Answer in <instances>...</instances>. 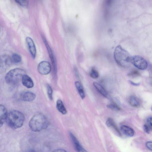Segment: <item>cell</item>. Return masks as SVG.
<instances>
[{"mask_svg": "<svg viewBox=\"0 0 152 152\" xmlns=\"http://www.w3.org/2000/svg\"><path fill=\"white\" fill-rule=\"evenodd\" d=\"M18 4L22 6H24L26 5L27 0H15Z\"/></svg>", "mask_w": 152, "mask_h": 152, "instance_id": "24", "label": "cell"}, {"mask_svg": "<svg viewBox=\"0 0 152 152\" xmlns=\"http://www.w3.org/2000/svg\"><path fill=\"white\" fill-rule=\"evenodd\" d=\"M56 107L58 110L62 114H66L67 112L66 109L64 106L62 101L60 99L56 102Z\"/></svg>", "mask_w": 152, "mask_h": 152, "instance_id": "16", "label": "cell"}, {"mask_svg": "<svg viewBox=\"0 0 152 152\" xmlns=\"http://www.w3.org/2000/svg\"><path fill=\"white\" fill-rule=\"evenodd\" d=\"M114 56L115 61L119 66L124 68L129 66L132 56L127 51L120 45H118L115 48Z\"/></svg>", "mask_w": 152, "mask_h": 152, "instance_id": "1", "label": "cell"}, {"mask_svg": "<svg viewBox=\"0 0 152 152\" xmlns=\"http://www.w3.org/2000/svg\"><path fill=\"white\" fill-rule=\"evenodd\" d=\"M12 61L11 58L6 54L0 56V73H4L11 65Z\"/></svg>", "mask_w": 152, "mask_h": 152, "instance_id": "6", "label": "cell"}, {"mask_svg": "<svg viewBox=\"0 0 152 152\" xmlns=\"http://www.w3.org/2000/svg\"><path fill=\"white\" fill-rule=\"evenodd\" d=\"M75 84L80 97L82 99H84L85 98V95L81 84L78 81H76Z\"/></svg>", "mask_w": 152, "mask_h": 152, "instance_id": "18", "label": "cell"}, {"mask_svg": "<svg viewBox=\"0 0 152 152\" xmlns=\"http://www.w3.org/2000/svg\"><path fill=\"white\" fill-rule=\"evenodd\" d=\"M11 58L12 62L15 63H19L21 60V56L18 54L16 53L12 54Z\"/></svg>", "mask_w": 152, "mask_h": 152, "instance_id": "20", "label": "cell"}, {"mask_svg": "<svg viewBox=\"0 0 152 152\" xmlns=\"http://www.w3.org/2000/svg\"><path fill=\"white\" fill-rule=\"evenodd\" d=\"M42 39L44 42L47 48V49L48 50V52L50 59L51 60L52 63L54 67V69L56 70V61L53 52L50 48L48 45L46 40L45 37H42Z\"/></svg>", "mask_w": 152, "mask_h": 152, "instance_id": "15", "label": "cell"}, {"mask_svg": "<svg viewBox=\"0 0 152 152\" xmlns=\"http://www.w3.org/2000/svg\"><path fill=\"white\" fill-rule=\"evenodd\" d=\"M7 120L10 127L17 129L21 127L25 120L23 114L17 110H13L8 114Z\"/></svg>", "mask_w": 152, "mask_h": 152, "instance_id": "3", "label": "cell"}, {"mask_svg": "<svg viewBox=\"0 0 152 152\" xmlns=\"http://www.w3.org/2000/svg\"><path fill=\"white\" fill-rule=\"evenodd\" d=\"M48 122L46 117L42 114L37 113L34 115L29 123L31 129L34 132H38L47 128Z\"/></svg>", "mask_w": 152, "mask_h": 152, "instance_id": "2", "label": "cell"}, {"mask_svg": "<svg viewBox=\"0 0 152 152\" xmlns=\"http://www.w3.org/2000/svg\"><path fill=\"white\" fill-rule=\"evenodd\" d=\"M36 95L34 94L31 92L27 91L23 93L20 98L24 101L30 102L33 101Z\"/></svg>", "mask_w": 152, "mask_h": 152, "instance_id": "13", "label": "cell"}, {"mask_svg": "<svg viewBox=\"0 0 152 152\" xmlns=\"http://www.w3.org/2000/svg\"><path fill=\"white\" fill-rule=\"evenodd\" d=\"M112 0H105V4L106 6H109L111 4Z\"/></svg>", "mask_w": 152, "mask_h": 152, "instance_id": "28", "label": "cell"}, {"mask_svg": "<svg viewBox=\"0 0 152 152\" xmlns=\"http://www.w3.org/2000/svg\"><path fill=\"white\" fill-rule=\"evenodd\" d=\"M108 108L115 111H120L121 110V107L117 104H110L107 105Z\"/></svg>", "mask_w": 152, "mask_h": 152, "instance_id": "21", "label": "cell"}, {"mask_svg": "<svg viewBox=\"0 0 152 152\" xmlns=\"http://www.w3.org/2000/svg\"><path fill=\"white\" fill-rule=\"evenodd\" d=\"M90 75L92 78L96 79L98 77L99 74L96 70L93 68L90 73Z\"/></svg>", "mask_w": 152, "mask_h": 152, "instance_id": "22", "label": "cell"}, {"mask_svg": "<svg viewBox=\"0 0 152 152\" xmlns=\"http://www.w3.org/2000/svg\"><path fill=\"white\" fill-rule=\"evenodd\" d=\"M38 72L42 75H46L50 72L51 70V66L48 61H44L40 62L37 67Z\"/></svg>", "mask_w": 152, "mask_h": 152, "instance_id": "7", "label": "cell"}, {"mask_svg": "<svg viewBox=\"0 0 152 152\" xmlns=\"http://www.w3.org/2000/svg\"><path fill=\"white\" fill-rule=\"evenodd\" d=\"M106 124L109 128L111 129L114 133L120 137L121 134L118 128L116 126L113 120L110 118H109L107 119Z\"/></svg>", "mask_w": 152, "mask_h": 152, "instance_id": "10", "label": "cell"}, {"mask_svg": "<svg viewBox=\"0 0 152 152\" xmlns=\"http://www.w3.org/2000/svg\"></svg>", "mask_w": 152, "mask_h": 152, "instance_id": "31", "label": "cell"}, {"mask_svg": "<svg viewBox=\"0 0 152 152\" xmlns=\"http://www.w3.org/2000/svg\"><path fill=\"white\" fill-rule=\"evenodd\" d=\"M130 104L134 107H137L140 105V103L137 99L134 96H131L129 99Z\"/></svg>", "mask_w": 152, "mask_h": 152, "instance_id": "19", "label": "cell"}, {"mask_svg": "<svg viewBox=\"0 0 152 152\" xmlns=\"http://www.w3.org/2000/svg\"><path fill=\"white\" fill-rule=\"evenodd\" d=\"M131 63L139 69L144 70L148 67V63L142 57L139 56H134L131 57Z\"/></svg>", "mask_w": 152, "mask_h": 152, "instance_id": "5", "label": "cell"}, {"mask_svg": "<svg viewBox=\"0 0 152 152\" xmlns=\"http://www.w3.org/2000/svg\"><path fill=\"white\" fill-rule=\"evenodd\" d=\"M152 142L151 141H149L147 142L146 143V147L150 150L152 151Z\"/></svg>", "mask_w": 152, "mask_h": 152, "instance_id": "27", "label": "cell"}, {"mask_svg": "<svg viewBox=\"0 0 152 152\" xmlns=\"http://www.w3.org/2000/svg\"><path fill=\"white\" fill-rule=\"evenodd\" d=\"M93 85L97 91L102 96L105 97H107L108 96L107 92L100 84L94 82L93 83Z\"/></svg>", "mask_w": 152, "mask_h": 152, "instance_id": "17", "label": "cell"}, {"mask_svg": "<svg viewBox=\"0 0 152 152\" xmlns=\"http://www.w3.org/2000/svg\"><path fill=\"white\" fill-rule=\"evenodd\" d=\"M25 74L24 70L16 68L11 70L6 75L5 79L6 83L10 85H15L18 83Z\"/></svg>", "mask_w": 152, "mask_h": 152, "instance_id": "4", "label": "cell"}, {"mask_svg": "<svg viewBox=\"0 0 152 152\" xmlns=\"http://www.w3.org/2000/svg\"><path fill=\"white\" fill-rule=\"evenodd\" d=\"M69 135L75 149L77 151L80 152L87 151L82 147L76 137L72 133L70 132Z\"/></svg>", "mask_w": 152, "mask_h": 152, "instance_id": "9", "label": "cell"}, {"mask_svg": "<svg viewBox=\"0 0 152 152\" xmlns=\"http://www.w3.org/2000/svg\"><path fill=\"white\" fill-rule=\"evenodd\" d=\"M146 124L151 129H152V117L151 116L149 117L147 120Z\"/></svg>", "mask_w": 152, "mask_h": 152, "instance_id": "26", "label": "cell"}, {"mask_svg": "<svg viewBox=\"0 0 152 152\" xmlns=\"http://www.w3.org/2000/svg\"><path fill=\"white\" fill-rule=\"evenodd\" d=\"M143 129L145 132L147 133H149L151 131V129L146 124H144L143 126Z\"/></svg>", "mask_w": 152, "mask_h": 152, "instance_id": "25", "label": "cell"}, {"mask_svg": "<svg viewBox=\"0 0 152 152\" xmlns=\"http://www.w3.org/2000/svg\"><path fill=\"white\" fill-rule=\"evenodd\" d=\"M7 115L6 107L3 105L0 104V127L2 126L7 120Z\"/></svg>", "mask_w": 152, "mask_h": 152, "instance_id": "11", "label": "cell"}, {"mask_svg": "<svg viewBox=\"0 0 152 152\" xmlns=\"http://www.w3.org/2000/svg\"><path fill=\"white\" fill-rule=\"evenodd\" d=\"M48 94V97L51 100L53 99L52 93L53 90L51 86L49 85L47 86Z\"/></svg>", "mask_w": 152, "mask_h": 152, "instance_id": "23", "label": "cell"}, {"mask_svg": "<svg viewBox=\"0 0 152 152\" xmlns=\"http://www.w3.org/2000/svg\"><path fill=\"white\" fill-rule=\"evenodd\" d=\"M54 152H66V151L64 149H59L56 150H55L54 151Z\"/></svg>", "mask_w": 152, "mask_h": 152, "instance_id": "29", "label": "cell"}, {"mask_svg": "<svg viewBox=\"0 0 152 152\" xmlns=\"http://www.w3.org/2000/svg\"><path fill=\"white\" fill-rule=\"evenodd\" d=\"M121 130L122 132L127 137H132L134 135V130L132 128L129 126L122 125L121 127Z\"/></svg>", "mask_w": 152, "mask_h": 152, "instance_id": "14", "label": "cell"}, {"mask_svg": "<svg viewBox=\"0 0 152 152\" xmlns=\"http://www.w3.org/2000/svg\"><path fill=\"white\" fill-rule=\"evenodd\" d=\"M21 81L23 85L27 88H31L34 86V84L32 80L27 75L24 74L23 76Z\"/></svg>", "mask_w": 152, "mask_h": 152, "instance_id": "12", "label": "cell"}, {"mask_svg": "<svg viewBox=\"0 0 152 152\" xmlns=\"http://www.w3.org/2000/svg\"><path fill=\"white\" fill-rule=\"evenodd\" d=\"M130 82L134 86H138L139 85V83H135L131 81H130Z\"/></svg>", "mask_w": 152, "mask_h": 152, "instance_id": "30", "label": "cell"}, {"mask_svg": "<svg viewBox=\"0 0 152 152\" xmlns=\"http://www.w3.org/2000/svg\"><path fill=\"white\" fill-rule=\"evenodd\" d=\"M26 41L31 55L32 58L34 59L36 56L37 52L34 42L32 39L28 37L26 38Z\"/></svg>", "mask_w": 152, "mask_h": 152, "instance_id": "8", "label": "cell"}]
</instances>
